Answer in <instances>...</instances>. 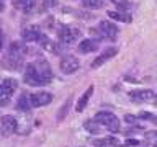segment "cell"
<instances>
[{
	"mask_svg": "<svg viewBox=\"0 0 157 147\" xmlns=\"http://www.w3.org/2000/svg\"><path fill=\"white\" fill-rule=\"evenodd\" d=\"M23 80H25V83H28L31 87L48 85L52 80V70L44 59H39V61L26 64V69H25V74H23Z\"/></svg>",
	"mask_w": 157,
	"mask_h": 147,
	"instance_id": "obj_1",
	"label": "cell"
},
{
	"mask_svg": "<svg viewBox=\"0 0 157 147\" xmlns=\"http://www.w3.org/2000/svg\"><path fill=\"white\" fill-rule=\"evenodd\" d=\"M28 49L25 47L23 43H12L7 57H5V66L10 67L12 70H18L23 66V56L26 54Z\"/></svg>",
	"mask_w": 157,
	"mask_h": 147,
	"instance_id": "obj_2",
	"label": "cell"
},
{
	"mask_svg": "<svg viewBox=\"0 0 157 147\" xmlns=\"http://www.w3.org/2000/svg\"><path fill=\"white\" fill-rule=\"evenodd\" d=\"M93 121L100 126H105L106 129H110L111 132L120 131V119L110 111H98L95 115V118H93Z\"/></svg>",
	"mask_w": 157,
	"mask_h": 147,
	"instance_id": "obj_3",
	"label": "cell"
},
{
	"mask_svg": "<svg viewBox=\"0 0 157 147\" xmlns=\"http://www.w3.org/2000/svg\"><path fill=\"white\" fill-rule=\"evenodd\" d=\"M57 36H59L61 44H72L82 36V31L78 28H74V26H62L57 31Z\"/></svg>",
	"mask_w": 157,
	"mask_h": 147,
	"instance_id": "obj_4",
	"label": "cell"
},
{
	"mask_svg": "<svg viewBox=\"0 0 157 147\" xmlns=\"http://www.w3.org/2000/svg\"><path fill=\"white\" fill-rule=\"evenodd\" d=\"M59 67H61V72L66 74V75H71V74L77 72L78 67H80V62L75 56H71V54H66V56L61 57V62H59Z\"/></svg>",
	"mask_w": 157,
	"mask_h": 147,
	"instance_id": "obj_5",
	"label": "cell"
},
{
	"mask_svg": "<svg viewBox=\"0 0 157 147\" xmlns=\"http://www.w3.org/2000/svg\"><path fill=\"white\" fill-rule=\"evenodd\" d=\"M44 34L41 33V29L36 24H29V26H25L21 29V39L26 43H39L43 39Z\"/></svg>",
	"mask_w": 157,
	"mask_h": 147,
	"instance_id": "obj_6",
	"label": "cell"
},
{
	"mask_svg": "<svg viewBox=\"0 0 157 147\" xmlns=\"http://www.w3.org/2000/svg\"><path fill=\"white\" fill-rule=\"evenodd\" d=\"M93 29H95V33H98L100 36L108 38V39H115L116 34H118V28L111 21H106V20L100 21L98 23V28H93Z\"/></svg>",
	"mask_w": 157,
	"mask_h": 147,
	"instance_id": "obj_7",
	"label": "cell"
},
{
	"mask_svg": "<svg viewBox=\"0 0 157 147\" xmlns=\"http://www.w3.org/2000/svg\"><path fill=\"white\" fill-rule=\"evenodd\" d=\"M29 100H31V106L33 108H39V106H46L52 101V93L49 92H36L29 95Z\"/></svg>",
	"mask_w": 157,
	"mask_h": 147,
	"instance_id": "obj_8",
	"label": "cell"
},
{
	"mask_svg": "<svg viewBox=\"0 0 157 147\" xmlns=\"http://www.w3.org/2000/svg\"><path fill=\"white\" fill-rule=\"evenodd\" d=\"M0 126H2L3 134H13V132H17V129H18V121H17V118L12 116V115H5V116L0 118Z\"/></svg>",
	"mask_w": 157,
	"mask_h": 147,
	"instance_id": "obj_9",
	"label": "cell"
},
{
	"mask_svg": "<svg viewBox=\"0 0 157 147\" xmlns=\"http://www.w3.org/2000/svg\"><path fill=\"white\" fill-rule=\"evenodd\" d=\"M116 54H118V49H116V47H108V49H105V51H103L100 56L93 59L92 69H98L100 66H103V64H105L106 61H110L111 57H115Z\"/></svg>",
	"mask_w": 157,
	"mask_h": 147,
	"instance_id": "obj_10",
	"label": "cell"
},
{
	"mask_svg": "<svg viewBox=\"0 0 157 147\" xmlns=\"http://www.w3.org/2000/svg\"><path fill=\"white\" fill-rule=\"evenodd\" d=\"M93 90H95V88H93V85H90V87H88L87 90L80 95V98H78V101H77V106H75V111H77V113H82L83 110H85L88 100H90V96L93 95Z\"/></svg>",
	"mask_w": 157,
	"mask_h": 147,
	"instance_id": "obj_11",
	"label": "cell"
},
{
	"mask_svg": "<svg viewBox=\"0 0 157 147\" xmlns=\"http://www.w3.org/2000/svg\"><path fill=\"white\" fill-rule=\"evenodd\" d=\"M97 49H98V41H95V39H83V41L78 43V52L82 54L93 52Z\"/></svg>",
	"mask_w": 157,
	"mask_h": 147,
	"instance_id": "obj_12",
	"label": "cell"
},
{
	"mask_svg": "<svg viewBox=\"0 0 157 147\" xmlns=\"http://www.w3.org/2000/svg\"><path fill=\"white\" fill-rule=\"evenodd\" d=\"M154 96V92L152 90H134L129 92V98L131 100H137V101H149Z\"/></svg>",
	"mask_w": 157,
	"mask_h": 147,
	"instance_id": "obj_13",
	"label": "cell"
},
{
	"mask_svg": "<svg viewBox=\"0 0 157 147\" xmlns=\"http://www.w3.org/2000/svg\"><path fill=\"white\" fill-rule=\"evenodd\" d=\"M0 88H2L7 95H12L13 92H17L18 82L15 80V78H5V80H2V83H0Z\"/></svg>",
	"mask_w": 157,
	"mask_h": 147,
	"instance_id": "obj_14",
	"label": "cell"
},
{
	"mask_svg": "<svg viewBox=\"0 0 157 147\" xmlns=\"http://www.w3.org/2000/svg\"><path fill=\"white\" fill-rule=\"evenodd\" d=\"M108 17L111 20H116V21H121V23H131L132 21V18L129 15L123 13V12H113V10H110V12H108Z\"/></svg>",
	"mask_w": 157,
	"mask_h": 147,
	"instance_id": "obj_15",
	"label": "cell"
},
{
	"mask_svg": "<svg viewBox=\"0 0 157 147\" xmlns=\"http://www.w3.org/2000/svg\"><path fill=\"white\" fill-rule=\"evenodd\" d=\"M17 108L20 111H29L31 110V100H29V96H26V95L20 96L18 103H17Z\"/></svg>",
	"mask_w": 157,
	"mask_h": 147,
	"instance_id": "obj_16",
	"label": "cell"
},
{
	"mask_svg": "<svg viewBox=\"0 0 157 147\" xmlns=\"http://www.w3.org/2000/svg\"><path fill=\"white\" fill-rule=\"evenodd\" d=\"M82 5L85 8H92V10H98V8H101L103 7V0H80Z\"/></svg>",
	"mask_w": 157,
	"mask_h": 147,
	"instance_id": "obj_17",
	"label": "cell"
},
{
	"mask_svg": "<svg viewBox=\"0 0 157 147\" xmlns=\"http://www.w3.org/2000/svg\"><path fill=\"white\" fill-rule=\"evenodd\" d=\"M69 108H71V98L69 100H66V103L59 108V113H57V121H62L64 118L67 116V113H69Z\"/></svg>",
	"mask_w": 157,
	"mask_h": 147,
	"instance_id": "obj_18",
	"label": "cell"
},
{
	"mask_svg": "<svg viewBox=\"0 0 157 147\" xmlns=\"http://www.w3.org/2000/svg\"><path fill=\"white\" fill-rule=\"evenodd\" d=\"M36 5H38V0H26V2L23 3V10L26 13H31L34 8H36Z\"/></svg>",
	"mask_w": 157,
	"mask_h": 147,
	"instance_id": "obj_19",
	"label": "cell"
},
{
	"mask_svg": "<svg viewBox=\"0 0 157 147\" xmlns=\"http://www.w3.org/2000/svg\"><path fill=\"white\" fill-rule=\"evenodd\" d=\"M57 5V0H43V5H41V10L44 12V10H49L52 7H56Z\"/></svg>",
	"mask_w": 157,
	"mask_h": 147,
	"instance_id": "obj_20",
	"label": "cell"
},
{
	"mask_svg": "<svg viewBox=\"0 0 157 147\" xmlns=\"http://www.w3.org/2000/svg\"><path fill=\"white\" fill-rule=\"evenodd\" d=\"M113 3H115L116 7L123 8V10H128V8H131V2H126V0H113Z\"/></svg>",
	"mask_w": 157,
	"mask_h": 147,
	"instance_id": "obj_21",
	"label": "cell"
},
{
	"mask_svg": "<svg viewBox=\"0 0 157 147\" xmlns=\"http://www.w3.org/2000/svg\"><path fill=\"white\" fill-rule=\"evenodd\" d=\"M10 101V95H7L2 88H0V106H3V105H7V103Z\"/></svg>",
	"mask_w": 157,
	"mask_h": 147,
	"instance_id": "obj_22",
	"label": "cell"
},
{
	"mask_svg": "<svg viewBox=\"0 0 157 147\" xmlns=\"http://www.w3.org/2000/svg\"><path fill=\"white\" fill-rule=\"evenodd\" d=\"M95 124H97L95 121H93V123H85V127L88 131H92V132H97V126Z\"/></svg>",
	"mask_w": 157,
	"mask_h": 147,
	"instance_id": "obj_23",
	"label": "cell"
},
{
	"mask_svg": "<svg viewBox=\"0 0 157 147\" xmlns=\"http://www.w3.org/2000/svg\"><path fill=\"white\" fill-rule=\"evenodd\" d=\"M124 121H126V123H129V124H131V123H136V116L126 115V116H124Z\"/></svg>",
	"mask_w": 157,
	"mask_h": 147,
	"instance_id": "obj_24",
	"label": "cell"
},
{
	"mask_svg": "<svg viewBox=\"0 0 157 147\" xmlns=\"http://www.w3.org/2000/svg\"><path fill=\"white\" fill-rule=\"evenodd\" d=\"M139 144V141H136V139H128L126 141V145H137Z\"/></svg>",
	"mask_w": 157,
	"mask_h": 147,
	"instance_id": "obj_25",
	"label": "cell"
},
{
	"mask_svg": "<svg viewBox=\"0 0 157 147\" xmlns=\"http://www.w3.org/2000/svg\"><path fill=\"white\" fill-rule=\"evenodd\" d=\"M139 118H142V119H147V118H152V115H151V113H144V111H142V113H139Z\"/></svg>",
	"mask_w": 157,
	"mask_h": 147,
	"instance_id": "obj_26",
	"label": "cell"
},
{
	"mask_svg": "<svg viewBox=\"0 0 157 147\" xmlns=\"http://www.w3.org/2000/svg\"><path fill=\"white\" fill-rule=\"evenodd\" d=\"M2 47H3V31L0 29V51H2Z\"/></svg>",
	"mask_w": 157,
	"mask_h": 147,
	"instance_id": "obj_27",
	"label": "cell"
},
{
	"mask_svg": "<svg viewBox=\"0 0 157 147\" xmlns=\"http://www.w3.org/2000/svg\"><path fill=\"white\" fill-rule=\"evenodd\" d=\"M13 2H17L18 5H23L25 2H26V0H13Z\"/></svg>",
	"mask_w": 157,
	"mask_h": 147,
	"instance_id": "obj_28",
	"label": "cell"
},
{
	"mask_svg": "<svg viewBox=\"0 0 157 147\" xmlns=\"http://www.w3.org/2000/svg\"><path fill=\"white\" fill-rule=\"evenodd\" d=\"M2 10H3V3L0 2V12H2Z\"/></svg>",
	"mask_w": 157,
	"mask_h": 147,
	"instance_id": "obj_29",
	"label": "cell"
},
{
	"mask_svg": "<svg viewBox=\"0 0 157 147\" xmlns=\"http://www.w3.org/2000/svg\"><path fill=\"white\" fill-rule=\"evenodd\" d=\"M154 123H155V124H157V118H155V119H154Z\"/></svg>",
	"mask_w": 157,
	"mask_h": 147,
	"instance_id": "obj_30",
	"label": "cell"
},
{
	"mask_svg": "<svg viewBox=\"0 0 157 147\" xmlns=\"http://www.w3.org/2000/svg\"><path fill=\"white\" fill-rule=\"evenodd\" d=\"M155 147H157V142H155Z\"/></svg>",
	"mask_w": 157,
	"mask_h": 147,
	"instance_id": "obj_31",
	"label": "cell"
},
{
	"mask_svg": "<svg viewBox=\"0 0 157 147\" xmlns=\"http://www.w3.org/2000/svg\"><path fill=\"white\" fill-rule=\"evenodd\" d=\"M155 101H157V96H155Z\"/></svg>",
	"mask_w": 157,
	"mask_h": 147,
	"instance_id": "obj_32",
	"label": "cell"
},
{
	"mask_svg": "<svg viewBox=\"0 0 157 147\" xmlns=\"http://www.w3.org/2000/svg\"><path fill=\"white\" fill-rule=\"evenodd\" d=\"M0 2H2V0H0Z\"/></svg>",
	"mask_w": 157,
	"mask_h": 147,
	"instance_id": "obj_33",
	"label": "cell"
}]
</instances>
